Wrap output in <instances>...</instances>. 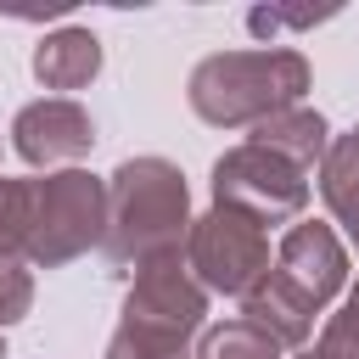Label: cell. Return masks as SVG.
<instances>
[{
  "mask_svg": "<svg viewBox=\"0 0 359 359\" xmlns=\"http://www.w3.org/2000/svg\"><path fill=\"white\" fill-rule=\"evenodd\" d=\"M191 236V191L168 157H123L107 174V224L101 252L112 269H157L185 258Z\"/></svg>",
  "mask_w": 359,
  "mask_h": 359,
  "instance_id": "6da1fadb",
  "label": "cell"
},
{
  "mask_svg": "<svg viewBox=\"0 0 359 359\" xmlns=\"http://www.w3.org/2000/svg\"><path fill=\"white\" fill-rule=\"evenodd\" d=\"M309 56L292 45H264V50H219L202 56L185 79V101L202 123L213 129H252L309 95Z\"/></svg>",
  "mask_w": 359,
  "mask_h": 359,
  "instance_id": "7a4b0ae2",
  "label": "cell"
},
{
  "mask_svg": "<svg viewBox=\"0 0 359 359\" xmlns=\"http://www.w3.org/2000/svg\"><path fill=\"white\" fill-rule=\"evenodd\" d=\"M202 325H208V292L191 280L185 258L140 269L123 297L118 331L107 337V359H191Z\"/></svg>",
  "mask_w": 359,
  "mask_h": 359,
  "instance_id": "3957f363",
  "label": "cell"
},
{
  "mask_svg": "<svg viewBox=\"0 0 359 359\" xmlns=\"http://www.w3.org/2000/svg\"><path fill=\"white\" fill-rule=\"evenodd\" d=\"M107 224V180L90 168H50L28 180V241L22 264L28 269H62L101 247Z\"/></svg>",
  "mask_w": 359,
  "mask_h": 359,
  "instance_id": "277c9868",
  "label": "cell"
},
{
  "mask_svg": "<svg viewBox=\"0 0 359 359\" xmlns=\"http://www.w3.org/2000/svg\"><path fill=\"white\" fill-rule=\"evenodd\" d=\"M185 269L202 292H224V297H247L264 275H269V230L224 202H213L202 219H191L185 236Z\"/></svg>",
  "mask_w": 359,
  "mask_h": 359,
  "instance_id": "5b68a950",
  "label": "cell"
},
{
  "mask_svg": "<svg viewBox=\"0 0 359 359\" xmlns=\"http://www.w3.org/2000/svg\"><path fill=\"white\" fill-rule=\"evenodd\" d=\"M213 202L258 219L264 230L269 224H297L303 208H309V174L292 168L286 157L241 140L213 163Z\"/></svg>",
  "mask_w": 359,
  "mask_h": 359,
  "instance_id": "8992f818",
  "label": "cell"
},
{
  "mask_svg": "<svg viewBox=\"0 0 359 359\" xmlns=\"http://www.w3.org/2000/svg\"><path fill=\"white\" fill-rule=\"evenodd\" d=\"M269 275L297 303H309L314 314H325V303L337 292H348V247H342V236L331 224L297 219V224H286V236H280V247L269 258Z\"/></svg>",
  "mask_w": 359,
  "mask_h": 359,
  "instance_id": "52a82bcc",
  "label": "cell"
},
{
  "mask_svg": "<svg viewBox=\"0 0 359 359\" xmlns=\"http://www.w3.org/2000/svg\"><path fill=\"white\" fill-rule=\"evenodd\" d=\"M11 146H17V157L22 163H34V168H67V163H79V157H90V146H95V123H90V112L79 107V101H67V95H39V101H28V107H17V118H11Z\"/></svg>",
  "mask_w": 359,
  "mask_h": 359,
  "instance_id": "ba28073f",
  "label": "cell"
},
{
  "mask_svg": "<svg viewBox=\"0 0 359 359\" xmlns=\"http://www.w3.org/2000/svg\"><path fill=\"white\" fill-rule=\"evenodd\" d=\"M252 146H264V151H275V157H286L292 168H303V174H314L320 168V157H325V146H331V123L314 112V107H286V112H275V118H264V123H252Z\"/></svg>",
  "mask_w": 359,
  "mask_h": 359,
  "instance_id": "9c48e42d",
  "label": "cell"
},
{
  "mask_svg": "<svg viewBox=\"0 0 359 359\" xmlns=\"http://www.w3.org/2000/svg\"><path fill=\"white\" fill-rule=\"evenodd\" d=\"M101 73V39L90 28H56L34 45V79L45 90H84Z\"/></svg>",
  "mask_w": 359,
  "mask_h": 359,
  "instance_id": "30bf717a",
  "label": "cell"
},
{
  "mask_svg": "<svg viewBox=\"0 0 359 359\" xmlns=\"http://www.w3.org/2000/svg\"><path fill=\"white\" fill-rule=\"evenodd\" d=\"M241 320L258 325V331H264L269 342H280V348H303V342L314 337V309L297 303L275 275H264V280L241 297Z\"/></svg>",
  "mask_w": 359,
  "mask_h": 359,
  "instance_id": "8fae6325",
  "label": "cell"
},
{
  "mask_svg": "<svg viewBox=\"0 0 359 359\" xmlns=\"http://www.w3.org/2000/svg\"><path fill=\"white\" fill-rule=\"evenodd\" d=\"M314 180H320V196H325L331 219L342 224L348 247L359 252V140H353V135H331Z\"/></svg>",
  "mask_w": 359,
  "mask_h": 359,
  "instance_id": "7c38bea8",
  "label": "cell"
},
{
  "mask_svg": "<svg viewBox=\"0 0 359 359\" xmlns=\"http://www.w3.org/2000/svg\"><path fill=\"white\" fill-rule=\"evenodd\" d=\"M191 359H280V342H269L258 325H247L241 314L236 320H219V325H202Z\"/></svg>",
  "mask_w": 359,
  "mask_h": 359,
  "instance_id": "4fadbf2b",
  "label": "cell"
},
{
  "mask_svg": "<svg viewBox=\"0 0 359 359\" xmlns=\"http://www.w3.org/2000/svg\"><path fill=\"white\" fill-rule=\"evenodd\" d=\"M314 353H320V359H359V280L348 286L342 309H337V314H325Z\"/></svg>",
  "mask_w": 359,
  "mask_h": 359,
  "instance_id": "5bb4252c",
  "label": "cell"
},
{
  "mask_svg": "<svg viewBox=\"0 0 359 359\" xmlns=\"http://www.w3.org/2000/svg\"><path fill=\"white\" fill-rule=\"evenodd\" d=\"M22 241H28V180L0 174V258L22 264Z\"/></svg>",
  "mask_w": 359,
  "mask_h": 359,
  "instance_id": "9a60e30c",
  "label": "cell"
},
{
  "mask_svg": "<svg viewBox=\"0 0 359 359\" xmlns=\"http://www.w3.org/2000/svg\"><path fill=\"white\" fill-rule=\"evenodd\" d=\"M34 309V269L17 258H0V325H17Z\"/></svg>",
  "mask_w": 359,
  "mask_h": 359,
  "instance_id": "2e32d148",
  "label": "cell"
},
{
  "mask_svg": "<svg viewBox=\"0 0 359 359\" xmlns=\"http://www.w3.org/2000/svg\"><path fill=\"white\" fill-rule=\"evenodd\" d=\"M292 359H320V353H314V348H297V353H292Z\"/></svg>",
  "mask_w": 359,
  "mask_h": 359,
  "instance_id": "e0dca14e",
  "label": "cell"
},
{
  "mask_svg": "<svg viewBox=\"0 0 359 359\" xmlns=\"http://www.w3.org/2000/svg\"><path fill=\"white\" fill-rule=\"evenodd\" d=\"M348 135H353V140H359V123H353V129H348Z\"/></svg>",
  "mask_w": 359,
  "mask_h": 359,
  "instance_id": "ac0fdd59",
  "label": "cell"
},
{
  "mask_svg": "<svg viewBox=\"0 0 359 359\" xmlns=\"http://www.w3.org/2000/svg\"><path fill=\"white\" fill-rule=\"evenodd\" d=\"M0 359H6V342H0Z\"/></svg>",
  "mask_w": 359,
  "mask_h": 359,
  "instance_id": "d6986e66",
  "label": "cell"
}]
</instances>
